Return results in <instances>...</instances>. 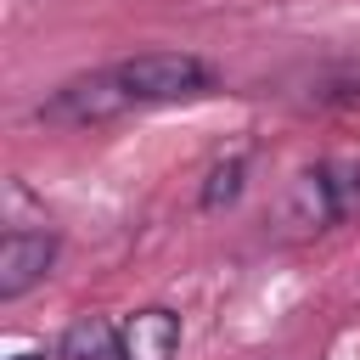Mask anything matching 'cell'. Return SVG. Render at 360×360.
Here are the masks:
<instances>
[{"mask_svg": "<svg viewBox=\"0 0 360 360\" xmlns=\"http://www.w3.org/2000/svg\"><path fill=\"white\" fill-rule=\"evenodd\" d=\"M208 84H214V73H208L202 56H191V51H141L129 62H112V68H96V73H79V79L56 84L39 101V118L62 124V129H90V124H107V118H124V112H141V107L191 101Z\"/></svg>", "mask_w": 360, "mask_h": 360, "instance_id": "cell-1", "label": "cell"}, {"mask_svg": "<svg viewBox=\"0 0 360 360\" xmlns=\"http://www.w3.org/2000/svg\"><path fill=\"white\" fill-rule=\"evenodd\" d=\"M281 219L292 231H326V225H360V158H332L304 169L287 186Z\"/></svg>", "mask_w": 360, "mask_h": 360, "instance_id": "cell-2", "label": "cell"}, {"mask_svg": "<svg viewBox=\"0 0 360 360\" xmlns=\"http://www.w3.org/2000/svg\"><path fill=\"white\" fill-rule=\"evenodd\" d=\"M56 264V231H28V225H11L0 236V298L17 304L22 292H34Z\"/></svg>", "mask_w": 360, "mask_h": 360, "instance_id": "cell-3", "label": "cell"}, {"mask_svg": "<svg viewBox=\"0 0 360 360\" xmlns=\"http://www.w3.org/2000/svg\"><path fill=\"white\" fill-rule=\"evenodd\" d=\"M118 332H124L129 360H174V354H180V315H174V309H163V304L135 309Z\"/></svg>", "mask_w": 360, "mask_h": 360, "instance_id": "cell-4", "label": "cell"}, {"mask_svg": "<svg viewBox=\"0 0 360 360\" xmlns=\"http://www.w3.org/2000/svg\"><path fill=\"white\" fill-rule=\"evenodd\" d=\"M56 360H129V349H124V332H118L107 315H79V321L62 332Z\"/></svg>", "mask_w": 360, "mask_h": 360, "instance_id": "cell-5", "label": "cell"}, {"mask_svg": "<svg viewBox=\"0 0 360 360\" xmlns=\"http://www.w3.org/2000/svg\"><path fill=\"white\" fill-rule=\"evenodd\" d=\"M242 191V158H231V163H219L214 174H208V191H202V208H219V202H231Z\"/></svg>", "mask_w": 360, "mask_h": 360, "instance_id": "cell-6", "label": "cell"}, {"mask_svg": "<svg viewBox=\"0 0 360 360\" xmlns=\"http://www.w3.org/2000/svg\"><path fill=\"white\" fill-rule=\"evenodd\" d=\"M11 360H56V349H51V354H45V349H17Z\"/></svg>", "mask_w": 360, "mask_h": 360, "instance_id": "cell-7", "label": "cell"}]
</instances>
